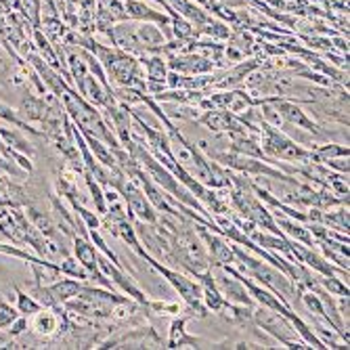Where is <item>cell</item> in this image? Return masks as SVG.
Segmentation results:
<instances>
[{
  "label": "cell",
  "mask_w": 350,
  "mask_h": 350,
  "mask_svg": "<svg viewBox=\"0 0 350 350\" xmlns=\"http://www.w3.org/2000/svg\"><path fill=\"white\" fill-rule=\"evenodd\" d=\"M46 99L38 97V94H23L21 99V105H19V113L25 118V120H31V122H42L44 116H46Z\"/></svg>",
  "instance_id": "obj_15"
},
{
  "label": "cell",
  "mask_w": 350,
  "mask_h": 350,
  "mask_svg": "<svg viewBox=\"0 0 350 350\" xmlns=\"http://www.w3.org/2000/svg\"><path fill=\"white\" fill-rule=\"evenodd\" d=\"M196 233L206 241V245H208V260H210V265H212V269H220V267H225V265H237V258H235V254H233V247L222 239V235H218V233H210V231H206V227L204 225H200V227H196Z\"/></svg>",
  "instance_id": "obj_8"
},
{
  "label": "cell",
  "mask_w": 350,
  "mask_h": 350,
  "mask_svg": "<svg viewBox=\"0 0 350 350\" xmlns=\"http://www.w3.org/2000/svg\"><path fill=\"white\" fill-rule=\"evenodd\" d=\"M325 166L334 172H340V174H348L350 166H348V157H334V160H327Z\"/></svg>",
  "instance_id": "obj_30"
},
{
  "label": "cell",
  "mask_w": 350,
  "mask_h": 350,
  "mask_svg": "<svg viewBox=\"0 0 350 350\" xmlns=\"http://www.w3.org/2000/svg\"><path fill=\"white\" fill-rule=\"evenodd\" d=\"M168 118H174V120H185V122H196V118L200 116V109L196 105H172L168 107Z\"/></svg>",
  "instance_id": "obj_25"
},
{
  "label": "cell",
  "mask_w": 350,
  "mask_h": 350,
  "mask_svg": "<svg viewBox=\"0 0 350 350\" xmlns=\"http://www.w3.org/2000/svg\"><path fill=\"white\" fill-rule=\"evenodd\" d=\"M0 120L7 122V124H11V126H15V129H17V131H21V133L34 135V137H42V133H40V131L31 129V126H29L25 120H21L19 111H15L13 107H9V105H5V103H0Z\"/></svg>",
  "instance_id": "obj_19"
},
{
  "label": "cell",
  "mask_w": 350,
  "mask_h": 350,
  "mask_svg": "<svg viewBox=\"0 0 350 350\" xmlns=\"http://www.w3.org/2000/svg\"><path fill=\"white\" fill-rule=\"evenodd\" d=\"M214 281H216L218 292L222 294V298H225L227 302L245 304V306L254 308V298L247 294L245 285L237 277H233V275H229V277L227 275H218V277H214Z\"/></svg>",
  "instance_id": "obj_11"
},
{
  "label": "cell",
  "mask_w": 350,
  "mask_h": 350,
  "mask_svg": "<svg viewBox=\"0 0 350 350\" xmlns=\"http://www.w3.org/2000/svg\"><path fill=\"white\" fill-rule=\"evenodd\" d=\"M25 329H27V317H23V314H19L17 319L9 325V329H7V334L15 340V338H19L21 334H25Z\"/></svg>",
  "instance_id": "obj_29"
},
{
  "label": "cell",
  "mask_w": 350,
  "mask_h": 350,
  "mask_svg": "<svg viewBox=\"0 0 350 350\" xmlns=\"http://www.w3.org/2000/svg\"><path fill=\"white\" fill-rule=\"evenodd\" d=\"M254 325L260 327L262 332H267L269 336H273L279 344H283L285 348H310L304 340H296L298 334L294 329V325L285 319L283 314L267 308V306H260L254 310Z\"/></svg>",
  "instance_id": "obj_4"
},
{
  "label": "cell",
  "mask_w": 350,
  "mask_h": 350,
  "mask_svg": "<svg viewBox=\"0 0 350 350\" xmlns=\"http://www.w3.org/2000/svg\"><path fill=\"white\" fill-rule=\"evenodd\" d=\"M19 317V310L13 308L3 296H0V329H7Z\"/></svg>",
  "instance_id": "obj_26"
},
{
  "label": "cell",
  "mask_w": 350,
  "mask_h": 350,
  "mask_svg": "<svg viewBox=\"0 0 350 350\" xmlns=\"http://www.w3.org/2000/svg\"><path fill=\"white\" fill-rule=\"evenodd\" d=\"M191 319H198L196 310L187 308V314L174 317L172 323H170V332H168V342L166 348H202V340L196 336H189L185 325Z\"/></svg>",
  "instance_id": "obj_9"
},
{
  "label": "cell",
  "mask_w": 350,
  "mask_h": 350,
  "mask_svg": "<svg viewBox=\"0 0 350 350\" xmlns=\"http://www.w3.org/2000/svg\"><path fill=\"white\" fill-rule=\"evenodd\" d=\"M145 260H147L157 273H160L170 285H172V290H174V292H178V296L185 300L187 308L196 310L198 319H204V317L208 314V308H206L204 302H202V285L196 283L193 279H189L187 275H183V273H178V271H174V269L162 265L157 258H153L149 252L145 254Z\"/></svg>",
  "instance_id": "obj_3"
},
{
  "label": "cell",
  "mask_w": 350,
  "mask_h": 350,
  "mask_svg": "<svg viewBox=\"0 0 350 350\" xmlns=\"http://www.w3.org/2000/svg\"><path fill=\"white\" fill-rule=\"evenodd\" d=\"M13 290H15V296H17V310H19V314L31 317V314L38 312L42 308V304L34 296H31L29 292H23L21 288H17V285H13Z\"/></svg>",
  "instance_id": "obj_22"
},
{
  "label": "cell",
  "mask_w": 350,
  "mask_h": 350,
  "mask_svg": "<svg viewBox=\"0 0 350 350\" xmlns=\"http://www.w3.org/2000/svg\"><path fill=\"white\" fill-rule=\"evenodd\" d=\"M233 247V254H235V258H237V265H239V273L247 275L250 279H256L258 283H262L267 290H271L285 306H298L300 302V294H298V288H296V283L285 275L281 273L277 267L269 265L267 260H258V258H254L247 254V250L239 247V245H231Z\"/></svg>",
  "instance_id": "obj_1"
},
{
  "label": "cell",
  "mask_w": 350,
  "mask_h": 350,
  "mask_svg": "<svg viewBox=\"0 0 350 350\" xmlns=\"http://www.w3.org/2000/svg\"><path fill=\"white\" fill-rule=\"evenodd\" d=\"M0 139H3L7 149H15L19 153H25L27 157H34V147H31V143L15 129H3V126H0Z\"/></svg>",
  "instance_id": "obj_18"
},
{
  "label": "cell",
  "mask_w": 350,
  "mask_h": 350,
  "mask_svg": "<svg viewBox=\"0 0 350 350\" xmlns=\"http://www.w3.org/2000/svg\"><path fill=\"white\" fill-rule=\"evenodd\" d=\"M72 243H74V256H76V260L90 273V279H94L97 281L101 288H107V290H111L113 288V283L99 271V267H97V247H94L90 241H88V237H82V235H74L72 237Z\"/></svg>",
  "instance_id": "obj_7"
},
{
  "label": "cell",
  "mask_w": 350,
  "mask_h": 350,
  "mask_svg": "<svg viewBox=\"0 0 350 350\" xmlns=\"http://www.w3.org/2000/svg\"><path fill=\"white\" fill-rule=\"evenodd\" d=\"M137 38L143 44L145 53H162V49L166 44L162 29H157L151 21H145L137 27Z\"/></svg>",
  "instance_id": "obj_14"
},
{
  "label": "cell",
  "mask_w": 350,
  "mask_h": 350,
  "mask_svg": "<svg viewBox=\"0 0 350 350\" xmlns=\"http://www.w3.org/2000/svg\"><path fill=\"white\" fill-rule=\"evenodd\" d=\"M166 63L172 72L183 74V76L208 74L216 68L214 61H210L208 57H200V55H176V53H172Z\"/></svg>",
  "instance_id": "obj_10"
},
{
  "label": "cell",
  "mask_w": 350,
  "mask_h": 350,
  "mask_svg": "<svg viewBox=\"0 0 350 350\" xmlns=\"http://www.w3.org/2000/svg\"><path fill=\"white\" fill-rule=\"evenodd\" d=\"M126 9V15L133 17V19H145V21H155V23H162V25H172V17L168 15H162V13H155L153 9L145 7L143 3H137V0H129V3L124 5Z\"/></svg>",
  "instance_id": "obj_16"
},
{
  "label": "cell",
  "mask_w": 350,
  "mask_h": 350,
  "mask_svg": "<svg viewBox=\"0 0 350 350\" xmlns=\"http://www.w3.org/2000/svg\"><path fill=\"white\" fill-rule=\"evenodd\" d=\"M113 189L122 196V200L126 202V206H129V212L137 220L145 222V225H153V227L157 225V222H160L155 208L149 204V200L145 198V193L141 191V187H139V183L135 178H131L129 174H126V176H122L113 185Z\"/></svg>",
  "instance_id": "obj_5"
},
{
  "label": "cell",
  "mask_w": 350,
  "mask_h": 350,
  "mask_svg": "<svg viewBox=\"0 0 350 350\" xmlns=\"http://www.w3.org/2000/svg\"><path fill=\"white\" fill-rule=\"evenodd\" d=\"M40 0H23V5H21V11L23 15L27 17V21L34 23V27H40Z\"/></svg>",
  "instance_id": "obj_27"
},
{
  "label": "cell",
  "mask_w": 350,
  "mask_h": 350,
  "mask_svg": "<svg viewBox=\"0 0 350 350\" xmlns=\"http://www.w3.org/2000/svg\"><path fill=\"white\" fill-rule=\"evenodd\" d=\"M0 233H3L7 239H11V243H15V245H25L21 229L9 208H0Z\"/></svg>",
  "instance_id": "obj_17"
},
{
  "label": "cell",
  "mask_w": 350,
  "mask_h": 350,
  "mask_svg": "<svg viewBox=\"0 0 350 350\" xmlns=\"http://www.w3.org/2000/svg\"><path fill=\"white\" fill-rule=\"evenodd\" d=\"M317 283L332 296H348V283H344L336 275H317Z\"/></svg>",
  "instance_id": "obj_23"
},
{
  "label": "cell",
  "mask_w": 350,
  "mask_h": 350,
  "mask_svg": "<svg viewBox=\"0 0 350 350\" xmlns=\"http://www.w3.org/2000/svg\"><path fill=\"white\" fill-rule=\"evenodd\" d=\"M317 247H319L323 252V256L332 260L336 267L348 271V243H342L327 235L323 239H317Z\"/></svg>",
  "instance_id": "obj_13"
},
{
  "label": "cell",
  "mask_w": 350,
  "mask_h": 350,
  "mask_svg": "<svg viewBox=\"0 0 350 350\" xmlns=\"http://www.w3.org/2000/svg\"><path fill=\"white\" fill-rule=\"evenodd\" d=\"M59 275L74 277V279H80V281H90V273L76 260V256H70V254L59 265Z\"/></svg>",
  "instance_id": "obj_21"
},
{
  "label": "cell",
  "mask_w": 350,
  "mask_h": 350,
  "mask_svg": "<svg viewBox=\"0 0 350 350\" xmlns=\"http://www.w3.org/2000/svg\"><path fill=\"white\" fill-rule=\"evenodd\" d=\"M198 3H200L202 7H206V5H208V0H198Z\"/></svg>",
  "instance_id": "obj_31"
},
{
  "label": "cell",
  "mask_w": 350,
  "mask_h": 350,
  "mask_svg": "<svg viewBox=\"0 0 350 350\" xmlns=\"http://www.w3.org/2000/svg\"><path fill=\"white\" fill-rule=\"evenodd\" d=\"M256 126H258V131H260V149L267 155L269 164H273L275 160L296 162V164L312 162L310 149L298 145L294 139H290L285 133L275 129V126L267 124L262 118L256 122Z\"/></svg>",
  "instance_id": "obj_2"
},
{
  "label": "cell",
  "mask_w": 350,
  "mask_h": 350,
  "mask_svg": "<svg viewBox=\"0 0 350 350\" xmlns=\"http://www.w3.org/2000/svg\"><path fill=\"white\" fill-rule=\"evenodd\" d=\"M97 267H99V271H101L113 285H118V288H120L124 294H129V298L137 300V302L143 304V306L149 304L145 292L135 283V279L129 277V273H126L124 269H120L118 265H113L107 256H99V254H97Z\"/></svg>",
  "instance_id": "obj_6"
},
{
  "label": "cell",
  "mask_w": 350,
  "mask_h": 350,
  "mask_svg": "<svg viewBox=\"0 0 350 350\" xmlns=\"http://www.w3.org/2000/svg\"><path fill=\"white\" fill-rule=\"evenodd\" d=\"M51 3H53V0H46V5H51Z\"/></svg>",
  "instance_id": "obj_32"
},
{
  "label": "cell",
  "mask_w": 350,
  "mask_h": 350,
  "mask_svg": "<svg viewBox=\"0 0 350 350\" xmlns=\"http://www.w3.org/2000/svg\"><path fill=\"white\" fill-rule=\"evenodd\" d=\"M143 66L147 68V80H153V82H166V76H168V70H166V59L162 57H145L143 55Z\"/></svg>",
  "instance_id": "obj_20"
},
{
  "label": "cell",
  "mask_w": 350,
  "mask_h": 350,
  "mask_svg": "<svg viewBox=\"0 0 350 350\" xmlns=\"http://www.w3.org/2000/svg\"><path fill=\"white\" fill-rule=\"evenodd\" d=\"M82 174H84V180H86V187H88V191H90V196H92V200H94V208H97V212L103 216V214L107 212L105 198H103V187H101L97 180H94V176H92L88 170H84Z\"/></svg>",
  "instance_id": "obj_24"
},
{
  "label": "cell",
  "mask_w": 350,
  "mask_h": 350,
  "mask_svg": "<svg viewBox=\"0 0 350 350\" xmlns=\"http://www.w3.org/2000/svg\"><path fill=\"white\" fill-rule=\"evenodd\" d=\"M196 279H198L200 285H202V302H204V306H206L208 310H212V312H218V310L222 308V304H225L227 300L222 298V294H220L218 288H216V281H214L212 269L200 273Z\"/></svg>",
  "instance_id": "obj_12"
},
{
  "label": "cell",
  "mask_w": 350,
  "mask_h": 350,
  "mask_svg": "<svg viewBox=\"0 0 350 350\" xmlns=\"http://www.w3.org/2000/svg\"><path fill=\"white\" fill-rule=\"evenodd\" d=\"M147 306L153 312H157V314H180V304L178 302H166V300H162V302H151L149 300Z\"/></svg>",
  "instance_id": "obj_28"
}]
</instances>
